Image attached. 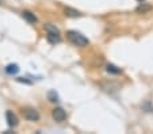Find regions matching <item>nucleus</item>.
Returning <instances> with one entry per match:
<instances>
[{"instance_id": "f257e3e1", "label": "nucleus", "mask_w": 153, "mask_h": 134, "mask_svg": "<svg viewBox=\"0 0 153 134\" xmlns=\"http://www.w3.org/2000/svg\"><path fill=\"white\" fill-rule=\"evenodd\" d=\"M67 37H68V39L75 45V46H79V47L88 46V44H90L88 38H85L81 33L75 31V30H69V31L67 33Z\"/></svg>"}, {"instance_id": "f03ea898", "label": "nucleus", "mask_w": 153, "mask_h": 134, "mask_svg": "<svg viewBox=\"0 0 153 134\" xmlns=\"http://www.w3.org/2000/svg\"><path fill=\"white\" fill-rule=\"evenodd\" d=\"M22 115H23L25 119L30 121V122H37V121H39V113L33 107L22 108Z\"/></svg>"}, {"instance_id": "7ed1b4c3", "label": "nucleus", "mask_w": 153, "mask_h": 134, "mask_svg": "<svg viewBox=\"0 0 153 134\" xmlns=\"http://www.w3.org/2000/svg\"><path fill=\"white\" fill-rule=\"evenodd\" d=\"M52 117L56 122H64V121L67 119V113L65 110L61 107H56L54 110L52 111Z\"/></svg>"}, {"instance_id": "20e7f679", "label": "nucleus", "mask_w": 153, "mask_h": 134, "mask_svg": "<svg viewBox=\"0 0 153 134\" xmlns=\"http://www.w3.org/2000/svg\"><path fill=\"white\" fill-rule=\"evenodd\" d=\"M6 121H7V125H8L10 127H16L18 123H19L18 117L15 115L14 111H11V110H7L6 111Z\"/></svg>"}, {"instance_id": "39448f33", "label": "nucleus", "mask_w": 153, "mask_h": 134, "mask_svg": "<svg viewBox=\"0 0 153 134\" xmlns=\"http://www.w3.org/2000/svg\"><path fill=\"white\" fill-rule=\"evenodd\" d=\"M22 16H23L25 21L29 22V23H31V24H34V23H37V22H38L37 16H35L33 12H30V11H23V12H22Z\"/></svg>"}, {"instance_id": "423d86ee", "label": "nucleus", "mask_w": 153, "mask_h": 134, "mask_svg": "<svg viewBox=\"0 0 153 134\" xmlns=\"http://www.w3.org/2000/svg\"><path fill=\"white\" fill-rule=\"evenodd\" d=\"M64 12H65V15H67V16H69V18H80L81 15H83L80 11L72 8V7H65Z\"/></svg>"}, {"instance_id": "0eeeda50", "label": "nucleus", "mask_w": 153, "mask_h": 134, "mask_svg": "<svg viewBox=\"0 0 153 134\" xmlns=\"http://www.w3.org/2000/svg\"><path fill=\"white\" fill-rule=\"evenodd\" d=\"M153 7L150 6V4H146L145 1H142V3H140V6L136 8V11L138 12V14H146V12L152 11Z\"/></svg>"}, {"instance_id": "6e6552de", "label": "nucleus", "mask_w": 153, "mask_h": 134, "mask_svg": "<svg viewBox=\"0 0 153 134\" xmlns=\"http://www.w3.org/2000/svg\"><path fill=\"white\" fill-rule=\"evenodd\" d=\"M46 39L49 44L56 45V44H60L61 42V34H48L46 33Z\"/></svg>"}, {"instance_id": "1a4fd4ad", "label": "nucleus", "mask_w": 153, "mask_h": 134, "mask_svg": "<svg viewBox=\"0 0 153 134\" xmlns=\"http://www.w3.org/2000/svg\"><path fill=\"white\" fill-rule=\"evenodd\" d=\"M106 70H107L108 73H111V75H119V73H122V69H121V68L115 67L114 64H107Z\"/></svg>"}, {"instance_id": "9d476101", "label": "nucleus", "mask_w": 153, "mask_h": 134, "mask_svg": "<svg viewBox=\"0 0 153 134\" xmlns=\"http://www.w3.org/2000/svg\"><path fill=\"white\" fill-rule=\"evenodd\" d=\"M18 72H19V67L16 64H8L6 67V73L8 75H16Z\"/></svg>"}, {"instance_id": "9b49d317", "label": "nucleus", "mask_w": 153, "mask_h": 134, "mask_svg": "<svg viewBox=\"0 0 153 134\" xmlns=\"http://www.w3.org/2000/svg\"><path fill=\"white\" fill-rule=\"evenodd\" d=\"M45 30H46L48 34H60V30L52 23H46L45 24Z\"/></svg>"}, {"instance_id": "f8f14e48", "label": "nucleus", "mask_w": 153, "mask_h": 134, "mask_svg": "<svg viewBox=\"0 0 153 134\" xmlns=\"http://www.w3.org/2000/svg\"><path fill=\"white\" fill-rule=\"evenodd\" d=\"M48 99L52 103H57L58 102V95L56 93V91H49L48 92Z\"/></svg>"}, {"instance_id": "ddd939ff", "label": "nucleus", "mask_w": 153, "mask_h": 134, "mask_svg": "<svg viewBox=\"0 0 153 134\" xmlns=\"http://www.w3.org/2000/svg\"><path fill=\"white\" fill-rule=\"evenodd\" d=\"M16 81H19V83H26V84H31V81H30V80H27L26 77H18Z\"/></svg>"}, {"instance_id": "4468645a", "label": "nucleus", "mask_w": 153, "mask_h": 134, "mask_svg": "<svg viewBox=\"0 0 153 134\" xmlns=\"http://www.w3.org/2000/svg\"><path fill=\"white\" fill-rule=\"evenodd\" d=\"M144 108H146V110H148V113H150V111H153V108L149 106V103H146V104L144 106Z\"/></svg>"}, {"instance_id": "2eb2a0df", "label": "nucleus", "mask_w": 153, "mask_h": 134, "mask_svg": "<svg viewBox=\"0 0 153 134\" xmlns=\"http://www.w3.org/2000/svg\"><path fill=\"white\" fill-rule=\"evenodd\" d=\"M137 1H138V3H142V1H145V0H137Z\"/></svg>"}, {"instance_id": "dca6fc26", "label": "nucleus", "mask_w": 153, "mask_h": 134, "mask_svg": "<svg viewBox=\"0 0 153 134\" xmlns=\"http://www.w3.org/2000/svg\"><path fill=\"white\" fill-rule=\"evenodd\" d=\"M1 4H3V0H0V6H1Z\"/></svg>"}]
</instances>
